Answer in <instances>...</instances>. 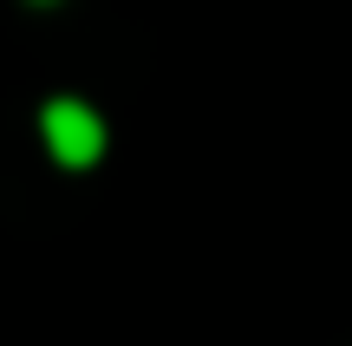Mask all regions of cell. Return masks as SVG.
Here are the masks:
<instances>
[{
    "mask_svg": "<svg viewBox=\"0 0 352 346\" xmlns=\"http://www.w3.org/2000/svg\"><path fill=\"white\" fill-rule=\"evenodd\" d=\"M39 138H46L52 164L91 170L104 157V118L91 111L85 98H52V105H39Z\"/></svg>",
    "mask_w": 352,
    "mask_h": 346,
    "instance_id": "obj_1",
    "label": "cell"
},
{
    "mask_svg": "<svg viewBox=\"0 0 352 346\" xmlns=\"http://www.w3.org/2000/svg\"><path fill=\"white\" fill-rule=\"evenodd\" d=\"M33 7H52V0H33Z\"/></svg>",
    "mask_w": 352,
    "mask_h": 346,
    "instance_id": "obj_2",
    "label": "cell"
}]
</instances>
